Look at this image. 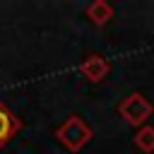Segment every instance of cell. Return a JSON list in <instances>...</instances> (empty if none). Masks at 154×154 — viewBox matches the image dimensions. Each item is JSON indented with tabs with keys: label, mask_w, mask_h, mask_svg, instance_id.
<instances>
[{
	"label": "cell",
	"mask_w": 154,
	"mask_h": 154,
	"mask_svg": "<svg viewBox=\"0 0 154 154\" xmlns=\"http://www.w3.org/2000/svg\"><path fill=\"white\" fill-rule=\"evenodd\" d=\"M91 128L79 118V116H67V120L65 123H60L58 125V130H55V140L67 149V152H79L89 140H91Z\"/></svg>",
	"instance_id": "6da1fadb"
},
{
	"label": "cell",
	"mask_w": 154,
	"mask_h": 154,
	"mask_svg": "<svg viewBox=\"0 0 154 154\" xmlns=\"http://www.w3.org/2000/svg\"><path fill=\"white\" fill-rule=\"evenodd\" d=\"M154 113V103L144 96V94H140V91H132V94H128L120 103H118V116L128 123V125H132V128H142L144 123H147V118Z\"/></svg>",
	"instance_id": "7a4b0ae2"
},
{
	"label": "cell",
	"mask_w": 154,
	"mask_h": 154,
	"mask_svg": "<svg viewBox=\"0 0 154 154\" xmlns=\"http://www.w3.org/2000/svg\"><path fill=\"white\" fill-rule=\"evenodd\" d=\"M79 70H82V75H84L89 82H94V84H96V82L106 79V75L111 72V65H108V60H106L103 55L91 53V55H87V58L82 60Z\"/></svg>",
	"instance_id": "3957f363"
},
{
	"label": "cell",
	"mask_w": 154,
	"mask_h": 154,
	"mask_svg": "<svg viewBox=\"0 0 154 154\" xmlns=\"http://www.w3.org/2000/svg\"><path fill=\"white\" fill-rule=\"evenodd\" d=\"M19 128H22V120L0 101V149L19 132Z\"/></svg>",
	"instance_id": "277c9868"
},
{
	"label": "cell",
	"mask_w": 154,
	"mask_h": 154,
	"mask_svg": "<svg viewBox=\"0 0 154 154\" xmlns=\"http://www.w3.org/2000/svg\"><path fill=\"white\" fill-rule=\"evenodd\" d=\"M87 17H89L91 24L103 26V24H108V22L113 19V7H111L106 0H94V2L87 7Z\"/></svg>",
	"instance_id": "5b68a950"
},
{
	"label": "cell",
	"mask_w": 154,
	"mask_h": 154,
	"mask_svg": "<svg viewBox=\"0 0 154 154\" xmlns=\"http://www.w3.org/2000/svg\"><path fill=\"white\" fill-rule=\"evenodd\" d=\"M132 142H135V147H137L140 152L152 154V152H154V128H152V125H142V128L135 132Z\"/></svg>",
	"instance_id": "8992f818"
}]
</instances>
